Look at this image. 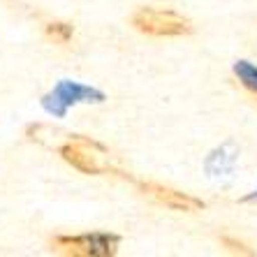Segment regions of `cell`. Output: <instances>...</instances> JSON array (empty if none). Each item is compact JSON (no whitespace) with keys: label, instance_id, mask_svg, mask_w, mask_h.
Listing matches in <instances>:
<instances>
[{"label":"cell","instance_id":"obj_1","mask_svg":"<svg viewBox=\"0 0 257 257\" xmlns=\"http://www.w3.org/2000/svg\"><path fill=\"white\" fill-rule=\"evenodd\" d=\"M132 26L144 35L153 37H181L192 33V24L186 17L172 10H151V7H142L132 14Z\"/></svg>","mask_w":257,"mask_h":257},{"label":"cell","instance_id":"obj_2","mask_svg":"<svg viewBox=\"0 0 257 257\" xmlns=\"http://www.w3.org/2000/svg\"><path fill=\"white\" fill-rule=\"evenodd\" d=\"M118 248V236L95 234V236H56L51 239V250L67 257L114 255Z\"/></svg>","mask_w":257,"mask_h":257},{"label":"cell","instance_id":"obj_3","mask_svg":"<svg viewBox=\"0 0 257 257\" xmlns=\"http://www.w3.org/2000/svg\"><path fill=\"white\" fill-rule=\"evenodd\" d=\"M144 195H149L151 199H156L158 204L167 206V209L174 211H183V213H195V211L204 209V202L192 195H186V192H179L174 188L167 186H158V183H139Z\"/></svg>","mask_w":257,"mask_h":257},{"label":"cell","instance_id":"obj_4","mask_svg":"<svg viewBox=\"0 0 257 257\" xmlns=\"http://www.w3.org/2000/svg\"><path fill=\"white\" fill-rule=\"evenodd\" d=\"M60 158L72 165L74 169L84 174H102L104 172V165L97 160V156H93L88 149H86V142H70V144H63L58 149Z\"/></svg>","mask_w":257,"mask_h":257},{"label":"cell","instance_id":"obj_5","mask_svg":"<svg viewBox=\"0 0 257 257\" xmlns=\"http://www.w3.org/2000/svg\"><path fill=\"white\" fill-rule=\"evenodd\" d=\"M44 35H47L51 42L65 47L72 40V35H74V28H72L70 24H63V21H51V24L44 26Z\"/></svg>","mask_w":257,"mask_h":257},{"label":"cell","instance_id":"obj_6","mask_svg":"<svg viewBox=\"0 0 257 257\" xmlns=\"http://www.w3.org/2000/svg\"><path fill=\"white\" fill-rule=\"evenodd\" d=\"M234 72H236V77H239L241 84L250 90V93L257 95V67L250 65L248 60H239L236 67H234Z\"/></svg>","mask_w":257,"mask_h":257},{"label":"cell","instance_id":"obj_7","mask_svg":"<svg viewBox=\"0 0 257 257\" xmlns=\"http://www.w3.org/2000/svg\"><path fill=\"white\" fill-rule=\"evenodd\" d=\"M220 245L227 252H232V255H243V257H255L257 255L250 245L241 243V241H236V239H229V236H220Z\"/></svg>","mask_w":257,"mask_h":257}]
</instances>
